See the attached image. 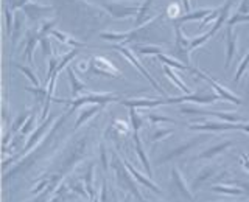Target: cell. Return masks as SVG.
<instances>
[{
  "instance_id": "7a4b0ae2",
  "label": "cell",
  "mask_w": 249,
  "mask_h": 202,
  "mask_svg": "<svg viewBox=\"0 0 249 202\" xmlns=\"http://www.w3.org/2000/svg\"><path fill=\"white\" fill-rule=\"evenodd\" d=\"M53 101L62 104H69L70 111L73 112L75 109L81 107L84 104H107V103H114V101H120V98L114 95V93H86V95L76 97L75 100H56L53 98Z\"/></svg>"
},
{
  "instance_id": "60d3db41",
  "label": "cell",
  "mask_w": 249,
  "mask_h": 202,
  "mask_svg": "<svg viewBox=\"0 0 249 202\" xmlns=\"http://www.w3.org/2000/svg\"><path fill=\"white\" fill-rule=\"evenodd\" d=\"M109 186H107V182L103 181V184H101V191H100V202H111V199H109Z\"/></svg>"
},
{
  "instance_id": "9c48e42d",
  "label": "cell",
  "mask_w": 249,
  "mask_h": 202,
  "mask_svg": "<svg viewBox=\"0 0 249 202\" xmlns=\"http://www.w3.org/2000/svg\"><path fill=\"white\" fill-rule=\"evenodd\" d=\"M220 100L218 93H185L184 97H167V104H181V103H195V104H210Z\"/></svg>"
},
{
  "instance_id": "ac0fdd59",
  "label": "cell",
  "mask_w": 249,
  "mask_h": 202,
  "mask_svg": "<svg viewBox=\"0 0 249 202\" xmlns=\"http://www.w3.org/2000/svg\"><path fill=\"white\" fill-rule=\"evenodd\" d=\"M132 140H134V148H136L137 157H139L140 162H142V165H143V168H145L146 176L153 177V169H151V165H150V160H148V157H146V152H145V150H143V145H142V140H140L139 132L134 131V135H132Z\"/></svg>"
},
{
  "instance_id": "277c9868",
  "label": "cell",
  "mask_w": 249,
  "mask_h": 202,
  "mask_svg": "<svg viewBox=\"0 0 249 202\" xmlns=\"http://www.w3.org/2000/svg\"><path fill=\"white\" fill-rule=\"evenodd\" d=\"M170 177H171V191H173L175 198L184 202H195V193L192 191V188H189V185L184 181L179 168L176 167L171 168Z\"/></svg>"
},
{
  "instance_id": "1f68e13d",
  "label": "cell",
  "mask_w": 249,
  "mask_h": 202,
  "mask_svg": "<svg viewBox=\"0 0 249 202\" xmlns=\"http://www.w3.org/2000/svg\"><path fill=\"white\" fill-rule=\"evenodd\" d=\"M35 120H36V111H33L30 114V117H28V120L25 121V124L22 126V129H20V137H25V135H28L30 132H31V129L35 128Z\"/></svg>"
},
{
  "instance_id": "30bf717a",
  "label": "cell",
  "mask_w": 249,
  "mask_h": 202,
  "mask_svg": "<svg viewBox=\"0 0 249 202\" xmlns=\"http://www.w3.org/2000/svg\"><path fill=\"white\" fill-rule=\"evenodd\" d=\"M190 72L195 73L196 76H199L201 80L207 81V83L215 89V92L218 93V95H220V98H223V100H226V101H231V103H233V104H241V98H240V97L233 95V93H232L229 89H226L224 85H221L220 83H216V81L213 80V78H210L209 75H206L204 72H201V70H198V68H190Z\"/></svg>"
},
{
  "instance_id": "8992f818",
  "label": "cell",
  "mask_w": 249,
  "mask_h": 202,
  "mask_svg": "<svg viewBox=\"0 0 249 202\" xmlns=\"http://www.w3.org/2000/svg\"><path fill=\"white\" fill-rule=\"evenodd\" d=\"M88 72L93 75H101L107 78H122V72L117 68L111 61H107L103 56H92L89 61Z\"/></svg>"
},
{
  "instance_id": "f6af8a7d",
  "label": "cell",
  "mask_w": 249,
  "mask_h": 202,
  "mask_svg": "<svg viewBox=\"0 0 249 202\" xmlns=\"http://www.w3.org/2000/svg\"><path fill=\"white\" fill-rule=\"evenodd\" d=\"M238 13L240 14H249V0H241L238 5Z\"/></svg>"
},
{
  "instance_id": "f546056e",
  "label": "cell",
  "mask_w": 249,
  "mask_h": 202,
  "mask_svg": "<svg viewBox=\"0 0 249 202\" xmlns=\"http://www.w3.org/2000/svg\"><path fill=\"white\" fill-rule=\"evenodd\" d=\"M248 67H249V50H248V53L245 54V58L241 59V62H240V66H238V68H237V73H235V76H233V83H238V81L241 80V76L245 75V72L248 70Z\"/></svg>"
},
{
  "instance_id": "5b68a950",
  "label": "cell",
  "mask_w": 249,
  "mask_h": 202,
  "mask_svg": "<svg viewBox=\"0 0 249 202\" xmlns=\"http://www.w3.org/2000/svg\"><path fill=\"white\" fill-rule=\"evenodd\" d=\"M103 8H106L114 17L122 19V17H129L132 14L137 16L140 5L139 2H134V0H114V2L103 3Z\"/></svg>"
},
{
  "instance_id": "603a6c76",
  "label": "cell",
  "mask_w": 249,
  "mask_h": 202,
  "mask_svg": "<svg viewBox=\"0 0 249 202\" xmlns=\"http://www.w3.org/2000/svg\"><path fill=\"white\" fill-rule=\"evenodd\" d=\"M84 186L89 193V201L90 202H98L97 201V190H95V174H93V165L89 167L84 176Z\"/></svg>"
},
{
  "instance_id": "6da1fadb",
  "label": "cell",
  "mask_w": 249,
  "mask_h": 202,
  "mask_svg": "<svg viewBox=\"0 0 249 202\" xmlns=\"http://www.w3.org/2000/svg\"><path fill=\"white\" fill-rule=\"evenodd\" d=\"M112 169L115 173L117 185H119L122 190H124L128 194H131V196H134L139 202H146L145 198L142 196V193L139 191V185L134 176L129 173V169L124 167L123 160L119 159L117 154H112Z\"/></svg>"
},
{
  "instance_id": "b9f144b4",
  "label": "cell",
  "mask_w": 249,
  "mask_h": 202,
  "mask_svg": "<svg viewBox=\"0 0 249 202\" xmlns=\"http://www.w3.org/2000/svg\"><path fill=\"white\" fill-rule=\"evenodd\" d=\"M39 42H41V49H42L44 56H49V54H52V44H50V39L49 37L39 39Z\"/></svg>"
},
{
  "instance_id": "52a82bcc",
  "label": "cell",
  "mask_w": 249,
  "mask_h": 202,
  "mask_svg": "<svg viewBox=\"0 0 249 202\" xmlns=\"http://www.w3.org/2000/svg\"><path fill=\"white\" fill-rule=\"evenodd\" d=\"M179 112H181V114H187V115H212V117H216V118H220L223 121H231V123L245 121L243 117H240L238 114H233V112H218V111H206V109L193 107V106H181V107H179Z\"/></svg>"
},
{
  "instance_id": "e0dca14e",
  "label": "cell",
  "mask_w": 249,
  "mask_h": 202,
  "mask_svg": "<svg viewBox=\"0 0 249 202\" xmlns=\"http://www.w3.org/2000/svg\"><path fill=\"white\" fill-rule=\"evenodd\" d=\"M233 145L232 140H226V142H221V143H218V145H213V146H210L207 148V150H204L202 152H199L196 157H195L193 160H204V159H213L216 157V155H220L223 154L224 151H228L229 148Z\"/></svg>"
},
{
  "instance_id": "ffe728a7",
  "label": "cell",
  "mask_w": 249,
  "mask_h": 202,
  "mask_svg": "<svg viewBox=\"0 0 249 202\" xmlns=\"http://www.w3.org/2000/svg\"><path fill=\"white\" fill-rule=\"evenodd\" d=\"M235 3V0H226V3L220 8V16L216 17V20H215V25L209 30V33L210 34H215L218 30H220L223 25H224V22L228 23V20H229V11H231V8H232V5Z\"/></svg>"
},
{
  "instance_id": "5bb4252c",
  "label": "cell",
  "mask_w": 249,
  "mask_h": 202,
  "mask_svg": "<svg viewBox=\"0 0 249 202\" xmlns=\"http://www.w3.org/2000/svg\"><path fill=\"white\" fill-rule=\"evenodd\" d=\"M53 124V117H50V118H45L44 121H42V124L39 126L37 129H35L33 131V134H31V137L28 138V142H27V145L23 146V154H27V152H30L33 148L41 142L42 140V137L45 135V132L50 129V126Z\"/></svg>"
},
{
  "instance_id": "bcb514c9",
  "label": "cell",
  "mask_w": 249,
  "mask_h": 202,
  "mask_svg": "<svg viewBox=\"0 0 249 202\" xmlns=\"http://www.w3.org/2000/svg\"><path fill=\"white\" fill-rule=\"evenodd\" d=\"M6 14V30H8V33H11V27H13V17H11V13L10 10H6L5 11Z\"/></svg>"
},
{
  "instance_id": "9a60e30c",
  "label": "cell",
  "mask_w": 249,
  "mask_h": 202,
  "mask_svg": "<svg viewBox=\"0 0 249 202\" xmlns=\"http://www.w3.org/2000/svg\"><path fill=\"white\" fill-rule=\"evenodd\" d=\"M216 171H218V165H207V167L202 168L198 173V176L192 181V185H190L192 191L196 193L202 186V184H206L207 181H210V179L216 174Z\"/></svg>"
},
{
  "instance_id": "4316f807",
  "label": "cell",
  "mask_w": 249,
  "mask_h": 202,
  "mask_svg": "<svg viewBox=\"0 0 249 202\" xmlns=\"http://www.w3.org/2000/svg\"><path fill=\"white\" fill-rule=\"evenodd\" d=\"M173 134V129L171 128H154L150 134H148V140H150L151 143H158L160 140L170 137Z\"/></svg>"
},
{
  "instance_id": "7c38bea8",
  "label": "cell",
  "mask_w": 249,
  "mask_h": 202,
  "mask_svg": "<svg viewBox=\"0 0 249 202\" xmlns=\"http://www.w3.org/2000/svg\"><path fill=\"white\" fill-rule=\"evenodd\" d=\"M202 142V138L201 137H195L192 140H189V142H185L182 145H179L176 148H173L171 151H168L167 154H163L162 157L159 159V163H167V162H171L173 159H178V157H181V155H184L187 151H190L193 146H196L198 143Z\"/></svg>"
},
{
  "instance_id": "83f0119b",
  "label": "cell",
  "mask_w": 249,
  "mask_h": 202,
  "mask_svg": "<svg viewBox=\"0 0 249 202\" xmlns=\"http://www.w3.org/2000/svg\"><path fill=\"white\" fill-rule=\"evenodd\" d=\"M158 59L162 62V64L170 66V67L178 68V70H190V68H192L190 66L184 64L182 61H179V59H173V58H170V56H167V54H163V53L158 54Z\"/></svg>"
},
{
  "instance_id": "484cf974",
  "label": "cell",
  "mask_w": 249,
  "mask_h": 202,
  "mask_svg": "<svg viewBox=\"0 0 249 202\" xmlns=\"http://www.w3.org/2000/svg\"><path fill=\"white\" fill-rule=\"evenodd\" d=\"M163 73H165V76H167L168 80H170L171 83H173L181 92H184V93H190V89L187 87V85L184 84V81L181 80V78H179V76L175 73L173 67H170V66H165V64H163Z\"/></svg>"
},
{
  "instance_id": "74e56055",
  "label": "cell",
  "mask_w": 249,
  "mask_h": 202,
  "mask_svg": "<svg viewBox=\"0 0 249 202\" xmlns=\"http://www.w3.org/2000/svg\"><path fill=\"white\" fill-rule=\"evenodd\" d=\"M137 53L139 54H160L162 53V50L159 49V47H153V45H143V47H137Z\"/></svg>"
},
{
  "instance_id": "ee69618b",
  "label": "cell",
  "mask_w": 249,
  "mask_h": 202,
  "mask_svg": "<svg viewBox=\"0 0 249 202\" xmlns=\"http://www.w3.org/2000/svg\"><path fill=\"white\" fill-rule=\"evenodd\" d=\"M168 17H170V19H176V17H179V5L171 3V5L168 6Z\"/></svg>"
},
{
  "instance_id": "8fae6325",
  "label": "cell",
  "mask_w": 249,
  "mask_h": 202,
  "mask_svg": "<svg viewBox=\"0 0 249 202\" xmlns=\"http://www.w3.org/2000/svg\"><path fill=\"white\" fill-rule=\"evenodd\" d=\"M189 53H190V42L187 41V37H184L181 25L175 23V54L179 61H182L187 66H190Z\"/></svg>"
},
{
  "instance_id": "4fadbf2b",
  "label": "cell",
  "mask_w": 249,
  "mask_h": 202,
  "mask_svg": "<svg viewBox=\"0 0 249 202\" xmlns=\"http://www.w3.org/2000/svg\"><path fill=\"white\" fill-rule=\"evenodd\" d=\"M120 103L126 107L153 109L162 104H167V98H132V100H120Z\"/></svg>"
},
{
  "instance_id": "ab89813d",
  "label": "cell",
  "mask_w": 249,
  "mask_h": 202,
  "mask_svg": "<svg viewBox=\"0 0 249 202\" xmlns=\"http://www.w3.org/2000/svg\"><path fill=\"white\" fill-rule=\"evenodd\" d=\"M28 114L25 112V114H20L18 118H16V121H14V124H13V129H11V134H14L16 131H20L22 129V126L25 124V121L28 120Z\"/></svg>"
},
{
  "instance_id": "2e32d148",
  "label": "cell",
  "mask_w": 249,
  "mask_h": 202,
  "mask_svg": "<svg viewBox=\"0 0 249 202\" xmlns=\"http://www.w3.org/2000/svg\"><path fill=\"white\" fill-rule=\"evenodd\" d=\"M123 160V163H124V167H126L128 169H129V173L132 174V176H134V179H136V181L139 182V184H142L143 186H146V188H150L153 193H156V194H160V196H162V191H160V188H159V186L158 185H156L153 181H151V177L150 179H148L145 174H142V173H140V171H137L134 167H132L131 165V163H129V160H126V159H122Z\"/></svg>"
},
{
  "instance_id": "d590c367",
  "label": "cell",
  "mask_w": 249,
  "mask_h": 202,
  "mask_svg": "<svg viewBox=\"0 0 249 202\" xmlns=\"http://www.w3.org/2000/svg\"><path fill=\"white\" fill-rule=\"evenodd\" d=\"M146 120L150 121L151 124H156V123H173L175 120L170 118V117H165V115H156V114H148L146 115Z\"/></svg>"
},
{
  "instance_id": "f35d334b",
  "label": "cell",
  "mask_w": 249,
  "mask_h": 202,
  "mask_svg": "<svg viewBox=\"0 0 249 202\" xmlns=\"http://www.w3.org/2000/svg\"><path fill=\"white\" fill-rule=\"evenodd\" d=\"M112 129H114V132H117L119 135H126L128 134V124L124 123V121H122V120H115L114 123H112Z\"/></svg>"
},
{
  "instance_id": "8d00e7d4",
  "label": "cell",
  "mask_w": 249,
  "mask_h": 202,
  "mask_svg": "<svg viewBox=\"0 0 249 202\" xmlns=\"http://www.w3.org/2000/svg\"><path fill=\"white\" fill-rule=\"evenodd\" d=\"M78 54V50L75 49V50H72V51H69L67 54H64V58H61V61H59V64H58V68H56V72H61L62 68L64 67H67V64L70 61H72L75 56Z\"/></svg>"
},
{
  "instance_id": "f1b7e54d",
  "label": "cell",
  "mask_w": 249,
  "mask_h": 202,
  "mask_svg": "<svg viewBox=\"0 0 249 202\" xmlns=\"http://www.w3.org/2000/svg\"><path fill=\"white\" fill-rule=\"evenodd\" d=\"M129 118H131V126L136 132L140 131V128L143 126V117L137 114L136 107H129Z\"/></svg>"
},
{
  "instance_id": "3957f363",
  "label": "cell",
  "mask_w": 249,
  "mask_h": 202,
  "mask_svg": "<svg viewBox=\"0 0 249 202\" xmlns=\"http://www.w3.org/2000/svg\"><path fill=\"white\" fill-rule=\"evenodd\" d=\"M190 131H201V132H223V131H243L249 134V124L245 121L231 123V121H201V123H190Z\"/></svg>"
},
{
  "instance_id": "4dcf8cb0",
  "label": "cell",
  "mask_w": 249,
  "mask_h": 202,
  "mask_svg": "<svg viewBox=\"0 0 249 202\" xmlns=\"http://www.w3.org/2000/svg\"><path fill=\"white\" fill-rule=\"evenodd\" d=\"M39 42V37L37 36H31L27 42V47H25V56L28 59L30 64H33V51L36 49V44Z\"/></svg>"
},
{
  "instance_id": "d6a6232c",
  "label": "cell",
  "mask_w": 249,
  "mask_h": 202,
  "mask_svg": "<svg viewBox=\"0 0 249 202\" xmlns=\"http://www.w3.org/2000/svg\"><path fill=\"white\" fill-rule=\"evenodd\" d=\"M16 67H18V68L20 70V72H22L23 75H25V76L28 78V80L31 81V84H33L35 87H41V81L37 80V76H36L33 72H31V70H30L28 67H23V66H20V64H18Z\"/></svg>"
},
{
  "instance_id": "d4e9b609",
  "label": "cell",
  "mask_w": 249,
  "mask_h": 202,
  "mask_svg": "<svg viewBox=\"0 0 249 202\" xmlns=\"http://www.w3.org/2000/svg\"><path fill=\"white\" fill-rule=\"evenodd\" d=\"M210 13H213L212 8H207V10H196V11H192V13H185L184 16H179V17L173 19V25H175V23H179V25H181V23H184L187 20H202Z\"/></svg>"
},
{
  "instance_id": "681fc988",
  "label": "cell",
  "mask_w": 249,
  "mask_h": 202,
  "mask_svg": "<svg viewBox=\"0 0 249 202\" xmlns=\"http://www.w3.org/2000/svg\"><path fill=\"white\" fill-rule=\"evenodd\" d=\"M123 202H131V198L129 196H126V198H124V201Z\"/></svg>"
},
{
  "instance_id": "e575fe53",
  "label": "cell",
  "mask_w": 249,
  "mask_h": 202,
  "mask_svg": "<svg viewBox=\"0 0 249 202\" xmlns=\"http://www.w3.org/2000/svg\"><path fill=\"white\" fill-rule=\"evenodd\" d=\"M52 34L58 39V41H61V42H64V44H67V45H73V47H83L84 44H81V42H76V41H73V39H70L69 36H66V34H62V33H59V31H56V30H52Z\"/></svg>"
},
{
  "instance_id": "cb8c5ba5",
  "label": "cell",
  "mask_w": 249,
  "mask_h": 202,
  "mask_svg": "<svg viewBox=\"0 0 249 202\" xmlns=\"http://www.w3.org/2000/svg\"><path fill=\"white\" fill-rule=\"evenodd\" d=\"M210 191L213 193H220V194H228V196H243V194H246V190L240 188V186L237 185H212L209 188Z\"/></svg>"
},
{
  "instance_id": "c3c4849f",
  "label": "cell",
  "mask_w": 249,
  "mask_h": 202,
  "mask_svg": "<svg viewBox=\"0 0 249 202\" xmlns=\"http://www.w3.org/2000/svg\"><path fill=\"white\" fill-rule=\"evenodd\" d=\"M182 6H184V10L189 13L190 11V0H182Z\"/></svg>"
},
{
  "instance_id": "d6986e66",
  "label": "cell",
  "mask_w": 249,
  "mask_h": 202,
  "mask_svg": "<svg viewBox=\"0 0 249 202\" xmlns=\"http://www.w3.org/2000/svg\"><path fill=\"white\" fill-rule=\"evenodd\" d=\"M226 44H228V53H226V68H229L232 64V59L235 58L237 53V36L233 34L232 25H228L226 30Z\"/></svg>"
},
{
  "instance_id": "7bdbcfd3",
  "label": "cell",
  "mask_w": 249,
  "mask_h": 202,
  "mask_svg": "<svg viewBox=\"0 0 249 202\" xmlns=\"http://www.w3.org/2000/svg\"><path fill=\"white\" fill-rule=\"evenodd\" d=\"M100 157H101V165H103L105 171H107V152H106V146L105 143H100Z\"/></svg>"
},
{
  "instance_id": "836d02e7",
  "label": "cell",
  "mask_w": 249,
  "mask_h": 202,
  "mask_svg": "<svg viewBox=\"0 0 249 202\" xmlns=\"http://www.w3.org/2000/svg\"><path fill=\"white\" fill-rule=\"evenodd\" d=\"M151 3H153V0H145V2L140 5V10H139V13H137V16H136V25L137 27H140L142 25V20H143V17H145V14H146V11H148V8L151 6Z\"/></svg>"
},
{
  "instance_id": "7402d4cb",
  "label": "cell",
  "mask_w": 249,
  "mask_h": 202,
  "mask_svg": "<svg viewBox=\"0 0 249 202\" xmlns=\"http://www.w3.org/2000/svg\"><path fill=\"white\" fill-rule=\"evenodd\" d=\"M67 73H69V80H70V85H72V97L76 98V97H81V93H84L88 90V85H86L80 78H78L75 73H73V68L67 67Z\"/></svg>"
},
{
  "instance_id": "ba28073f",
  "label": "cell",
  "mask_w": 249,
  "mask_h": 202,
  "mask_svg": "<svg viewBox=\"0 0 249 202\" xmlns=\"http://www.w3.org/2000/svg\"><path fill=\"white\" fill-rule=\"evenodd\" d=\"M114 49H115L117 51H120V53L123 54V56H124V58H126V59H128V61L131 62V64H132V67H136V68L139 70V72L142 73V75H143V76L146 78L148 81H150V84L153 85V87H154L156 90H158L159 93H162V95H167V93H165V90H163V89L160 87V85L158 84V81H156L154 78H153V76L150 75V72H148V70H146V68H145V67H143L142 64H140V61H139V59L136 58V54L132 53V51H131V50L128 49V47H122V45H114Z\"/></svg>"
},
{
  "instance_id": "44dd1931",
  "label": "cell",
  "mask_w": 249,
  "mask_h": 202,
  "mask_svg": "<svg viewBox=\"0 0 249 202\" xmlns=\"http://www.w3.org/2000/svg\"><path fill=\"white\" fill-rule=\"evenodd\" d=\"M103 107H105V104H92V106H89V107H84L83 111L80 112V117H78L76 121H75V128H73V129L81 128L86 121L90 120L92 117H95Z\"/></svg>"
},
{
  "instance_id": "7dc6e473",
  "label": "cell",
  "mask_w": 249,
  "mask_h": 202,
  "mask_svg": "<svg viewBox=\"0 0 249 202\" xmlns=\"http://www.w3.org/2000/svg\"><path fill=\"white\" fill-rule=\"evenodd\" d=\"M240 163L248 169V173H249V155L248 154H241L240 155Z\"/></svg>"
}]
</instances>
